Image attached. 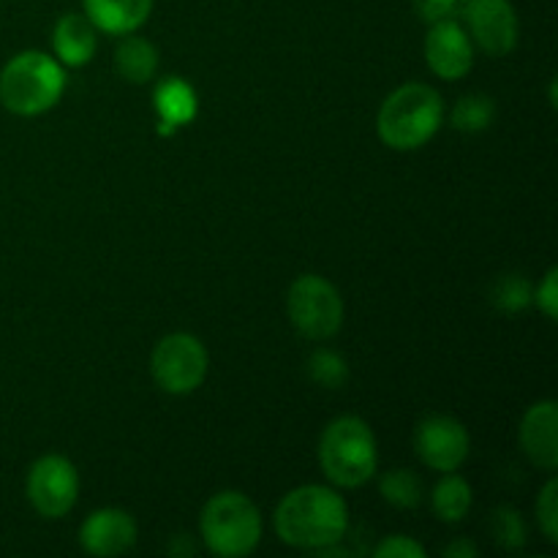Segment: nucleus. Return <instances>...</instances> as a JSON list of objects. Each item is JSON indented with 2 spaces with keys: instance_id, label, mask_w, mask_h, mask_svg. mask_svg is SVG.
I'll return each instance as SVG.
<instances>
[{
  "instance_id": "obj_1",
  "label": "nucleus",
  "mask_w": 558,
  "mask_h": 558,
  "mask_svg": "<svg viewBox=\"0 0 558 558\" xmlns=\"http://www.w3.org/2000/svg\"><path fill=\"white\" fill-rule=\"evenodd\" d=\"M276 534L289 548L319 550L332 543H341L349 529V510L341 494L325 485H303L278 501Z\"/></svg>"
},
{
  "instance_id": "obj_2",
  "label": "nucleus",
  "mask_w": 558,
  "mask_h": 558,
  "mask_svg": "<svg viewBox=\"0 0 558 558\" xmlns=\"http://www.w3.org/2000/svg\"><path fill=\"white\" fill-rule=\"evenodd\" d=\"M445 120V101L434 87L409 82L381 101L376 134L392 150H417L428 145Z\"/></svg>"
},
{
  "instance_id": "obj_3",
  "label": "nucleus",
  "mask_w": 558,
  "mask_h": 558,
  "mask_svg": "<svg viewBox=\"0 0 558 558\" xmlns=\"http://www.w3.org/2000/svg\"><path fill=\"white\" fill-rule=\"evenodd\" d=\"M63 90V65L47 52L27 49V52L14 54L0 71V104L20 118H33L52 109Z\"/></svg>"
},
{
  "instance_id": "obj_4",
  "label": "nucleus",
  "mask_w": 558,
  "mask_h": 558,
  "mask_svg": "<svg viewBox=\"0 0 558 558\" xmlns=\"http://www.w3.org/2000/svg\"><path fill=\"white\" fill-rule=\"evenodd\" d=\"M319 463L338 488H360L376 474V439L360 417H338L322 430Z\"/></svg>"
},
{
  "instance_id": "obj_5",
  "label": "nucleus",
  "mask_w": 558,
  "mask_h": 558,
  "mask_svg": "<svg viewBox=\"0 0 558 558\" xmlns=\"http://www.w3.org/2000/svg\"><path fill=\"white\" fill-rule=\"evenodd\" d=\"M199 532L210 554L243 558L254 554L262 539V515L254 501L240 490L213 496L199 518Z\"/></svg>"
},
{
  "instance_id": "obj_6",
  "label": "nucleus",
  "mask_w": 558,
  "mask_h": 558,
  "mask_svg": "<svg viewBox=\"0 0 558 558\" xmlns=\"http://www.w3.org/2000/svg\"><path fill=\"white\" fill-rule=\"evenodd\" d=\"M287 311L294 330L311 341H327L343 325V300L322 276H300L289 287Z\"/></svg>"
},
{
  "instance_id": "obj_7",
  "label": "nucleus",
  "mask_w": 558,
  "mask_h": 558,
  "mask_svg": "<svg viewBox=\"0 0 558 558\" xmlns=\"http://www.w3.org/2000/svg\"><path fill=\"white\" fill-rule=\"evenodd\" d=\"M207 352L202 341L189 332H172L153 349L150 371L156 385L172 396H189L205 381Z\"/></svg>"
},
{
  "instance_id": "obj_8",
  "label": "nucleus",
  "mask_w": 558,
  "mask_h": 558,
  "mask_svg": "<svg viewBox=\"0 0 558 558\" xmlns=\"http://www.w3.org/2000/svg\"><path fill=\"white\" fill-rule=\"evenodd\" d=\"M27 501L41 518H63L80 496V474L63 456H44L27 472Z\"/></svg>"
},
{
  "instance_id": "obj_9",
  "label": "nucleus",
  "mask_w": 558,
  "mask_h": 558,
  "mask_svg": "<svg viewBox=\"0 0 558 558\" xmlns=\"http://www.w3.org/2000/svg\"><path fill=\"white\" fill-rule=\"evenodd\" d=\"M469 430L450 414H430L414 430V450L434 472H456L469 458Z\"/></svg>"
},
{
  "instance_id": "obj_10",
  "label": "nucleus",
  "mask_w": 558,
  "mask_h": 558,
  "mask_svg": "<svg viewBox=\"0 0 558 558\" xmlns=\"http://www.w3.org/2000/svg\"><path fill=\"white\" fill-rule=\"evenodd\" d=\"M463 20H466L477 47L496 58L512 52L518 36H521L518 14L510 0H469Z\"/></svg>"
},
{
  "instance_id": "obj_11",
  "label": "nucleus",
  "mask_w": 558,
  "mask_h": 558,
  "mask_svg": "<svg viewBox=\"0 0 558 558\" xmlns=\"http://www.w3.org/2000/svg\"><path fill=\"white\" fill-rule=\"evenodd\" d=\"M425 63L441 80H463L474 65V49L469 33L458 20L434 22L425 36Z\"/></svg>"
},
{
  "instance_id": "obj_12",
  "label": "nucleus",
  "mask_w": 558,
  "mask_h": 558,
  "mask_svg": "<svg viewBox=\"0 0 558 558\" xmlns=\"http://www.w3.org/2000/svg\"><path fill=\"white\" fill-rule=\"evenodd\" d=\"M82 548L90 556L112 558L129 554L136 545V523L125 510H96L85 518L80 529Z\"/></svg>"
},
{
  "instance_id": "obj_13",
  "label": "nucleus",
  "mask_w": 558,
  "mask_h": 558,
  "mask_svg": "<svg viewBox=\"0 0 558 558\" xmlns=\"http://www.w3.org/2000/svg\"><path fill=\"white\" fill-rule=\"evenodd\" d=\"M523 456L543 472L558 466V407L556 401H539L521 420Z\"/></svg>"
},
{
  "instance_id": "obj_14",
  "label": "nucleus",
  "mask_w": 558,
  "mask_h": 558,
  "mask_svg": "<svg viewBox=\"0 0 558 558\" xmlns=\"http://www.w3.org/2000/svg\"><path fill=\"white\" fill-rule=\"evenodd\" d=\"M96 31L98 27L85 14H74L71 11V14L60 16L52 33V47L60 63L74 65V69L90 63L98 47Z\"/></svg>"
},
{
  "instance_id": "obj_15",
  "label": "nucleus",
  "mask_w": 558,
  "mask_h": 558,
  "mask_svg": "<svg viewBox=\"0 0 558 558\" xmlns=\"http://www.w3.org/2000/svg\"><path fill=\"white\" fill-rule=\"evenodd\" d=\"M85 16L104 33L125 36L145 25L153 11V0H82Z\"/></svg>"
},
{
  "instance_id": "obj_16",
  "label": "nucleus",
  "mask_w": 558,
  "mask_h": 558,
  "mask_svg": "<svg viewBox=\"0 0 558 558\" xmlns=\"http://www.w3.org/2000/svg\"><path fill=\"white\" fill-rule=\"evenodd\" d=\"M114 71L131 85H145L158 71V52L147 38L129 36L114 47Z\"/></svg>"
},
{
  "instance_id": "obj_17",
  "label": "nucleus",
  "mask_w": 558,
  "mask_h": 558,
  "mask_svg": "<svg viewBox=\"0 0 558 558\" xmlns=\"http://www.w3.org/2000/svg\"><path fill=\"white\" fill-rule=\"evenodd\" d=\"M156 109L161 114V123L169 125H185L194 120L196 114V93L189 82L180 76H167L161 85L156 87Z\"/></svg>"
},
{
  "instance_id": "obj_18",
  "label": "nucleus",
  "mask_w": 558,
  "mask_h": 558,
  "mask_svg": "<svg viewBox=\"0 0 558 558\" xmlns=\"http://www.w3.org/2000/svg\"><path fill=\"white\" fill-rule=\"evenodd\" d=\"M434 512L445 523H461L472 510V485L458 474L447 472L434 488Z\"/></svg>"
},
{
  "instance_id": "obj_19",
  "label": "nucleus",
  "mask_w": 558,
  "mask_h": 558,
  "mask_svg": "<svg viewBox=\"0 0 558 558\" xmlns=\"http://www.w3.org/2000/svg\"><path fill=\"white\" fill-rule=\"evenodd\" d=\"M379 494L381 499H387L398 510H417L423 505L425 490L417 474L409 472V469H392L381 477Z\"/></svg>"
},
{
  "instance_id": "obj_20",
  "label": "nucleus",
  "mask_w": 558,
  "mask_h": 558,
  "mask_svg": "<svg viewBox=\"0 0 558 558\" xmlns=\"http://www.w3.org/2000/svg\"><path fill=\"white\" fill-rule=\"evenodd\" d=\"M496 118V104L494 98L485 96V93H472V96H463L461 101L452 107V125L463 134H477L485 131Z\"/></svg>"
},
{
  "instance_id": "obj_21",
  "label": "nucleus",
  "mask_w": 558,
  "mask_h": 558,
  "mask_svg": "<svg viewBox=\"0 0 558 558\" xmlns=\"http://www.w3.org/2000/svg\"><path fill=\"white\" fill-rule=\"evenodd\" d=\"M308 376L327 390H341L349 381V365L338 352L319 349L308 357Z\"/></svg>"
},
{
  "instance_id": "obj_22",
  "label": "nucleus",
  "mask_w": 558,
  "mask_h": 558,
  "mask_svg": "<svg viewBox=\"0 0 558 558\" xmlns=\"http://www.w3.org/2000/svg\"><path fill=\"white\" fill-rule=\"evenodd\" d=\"M490 532L496 543L507 550H521L526 545V523L515 507H499L490 518Z\"/></svg>"
},
{
  "instance_id": "obj_23",
  "label": "nucleus",
  "mask_w": 558,
  "mask_h": 558,
  "mask_svg": "<svg viewBox=\"0 0 558 558\" xmlns=\"http://www.w3.org/2000/svg\"><path fill=\"white\" fill-rule=\"evenodd\" d=\"M494 303L496 308L507 311V314H518L532 303V287L523 276L499 278L494 287Z\"/></svg>"
},
{
  "instance_id": "obj_24",
  "label": "nucleus",
  "mask_w": 558,
  "mask_h": 558,
  "mask_svg": "<svg viewBox=\"0 0 558 558\" xmlns=\"http://www.w3.org/2000/svg\"><path fill=\"white\" fill-rule=\"evenodd\" d=\"M537 521L548 543H558V483L548 480L537 499Z\"/></svg>"
},
{
  "instance_id": "obj_25",
  "label": "nucleus",
  "mask_w": 558,
  "mask_h": 558,
  "mask_svg": "<svg viewBox=\"0 0 558 558\" xmlns=\"http://www.w3.org/2000/svg\"><path fill=\"white\" fill-rule=\"evenodd\" d=\"M469 0H414V9L423 16L425 22H445V20H458V16L466 11Z\"/></svg>"
},
{
  "instance_id": "obj_26",
  "label": "nucleus",
  "mask_w": 558,
  "mask_h": 558,
  "mask_svg": "<svg viewBox=\"0 0 558 558\" xmlns=\"http://www.w3.org/2000/svg\"><path fill=\"white\" fill-rule=\"evenodd\" d=\"M376 558H423L425 548L420 543H414L412 537H403V534H392V537L381 539L374 550Z\"/></svg>"
},
{
  "instance_id": "obj_27",
  "label": "nucleus",
  "mask_w": 558,
  "mask_h": 558,
  "mask_svg": "<svg viewBox=\"0 0 558 558\" xmlns=\"http://www.w3.org/2000/svg\"><path fill=\"white\" fill-rule=\"evenodd\" d=\"M537 308L543 311L545 316H548L550 322H556L558 316V270L556 267H550L548 272H545L543 283L537 287Z\"/></svg>"
},
{
  "instance_id": "obj_28",
  "label": "nucleus",
  "mask_w": 558,
  "mask_h": 558,
  "mask_svg": "<svg viewBox=\"0 0 558 558\" xmlns=\"http://www.w3.org/2000/svg\"><path fill=\"white\" fill-rule=\"evenodd\" d=\"M477 554H480L477 545H472L469 539H458V543L447 545V548L441 550V556L447 558H474Z\"/></svg>"
}]
</instances>
